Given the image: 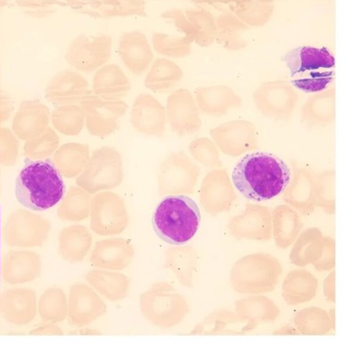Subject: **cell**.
Listing matches in <instances>:
<instances>
[{
  "label": "cell",
  "mask_w": 357,
  "mask_h": 357,
  "mask_svg": "<svg viewBox=\"0 0 357 357\" xmlns=\"http://www.w3.org/2000/svg\"><path fill=\"white\" fill-rule=\"evenodd\" d=\"M213 142L223 154L240 156L257 148V128L247 120H234L210 130Z\"/></svg>",
  "instance_id": "cell-14"
},
{
  "label": "cell",
  "mask_w": 357,
  "mask_h": 357,
  "mask_svg": "<svg viewBox=\"0 0 357 357\" xmlns=\"http://www.w3.org/2000/svg\"><path fill=\"white\" fill-rule=\"evenodd\" d=\"M66 184L51 159H25L15 180V197L21 205L35 212L52 208L63 199Z\"/></svg>",
  "instance_id": "cell-2"
},
{
  "label": "cell",
  "mask_w": 357,
  "mask_h": 357,
  "mask_svg": "<svg viewBox=\"0 0 357 357\" xmlns=\"http://www.w3.org/2000/svg\"><path fill=\"white\" fill-rule=\"evenodd\" d=\"M317 280L307 271H292L283 283L282 296L289 305L310 301L317 294Z\"/></svg>",
  "instance_id": "cell-34"
},
{
  "label": "cell",
  "mask_w": 357,
  "mask_h": 357,
  "mask_svg": "<svg viewBox=\"0 0 357 357\" xmlns=\"http://www.w3.org/2000/svg\"><path fill=\"white\" fill-rule=\"evenodd\" d=\"M229 231L245 240L268 241L272 238V211L266 206L247 205L245 211L231 219Z\"/></svg>",
  "instance_id": "cell-17"
},
{
  "label": "cell",
  "mask_w": 357,
  "mask_h": 357,
  "mask_svg": "<svg viewBox=\"0 0 357 357\" xmlns=\"http://www.w3.org/2000/svg\"><path fill=\"white\" fill-rule=\"evenodd\" d=\"M38 311L46 323H62L68 317V299L66 292L55 287L45 290L38 303Z\"/></svg>",
  "instance_id": "cell-38"
},
{
  "label": "cell",
  "mask_w": 357,
  "mask_h": 357,
  "mask_svg": "<svg viewBox=\"0 0 357 357\" xmlns=\"http://www.w3.org/2000/svg\"><path fill=\"white\" fill-rule=\"evenodd\" d=\"M13 111V105L11 101L6 98L0 91V123L4 122L10 116Z\"/></svg>",
  "instance_id": "cell-53"
},
{
  "label": "cell",
  "mask_w": 357,
  "mask_h": 357,
  "mask_svg": "<svg viewBox=\"0 0 357 357\" xmlns=\"http://www.w3.org/2000/svg\"><path fill=\"white\" fill-rule=\"evenodd\" d=\"M59 138L52 128L47 127L39 136L26 140L24 151V155L31 160H44L59 149Z\"/></svg>",
  "instance_id": "cell-42"
},
{
  "label": "cell",
  "mask_w": 357,
  "mask_h": 357,
  "mask_svg": "<svg viewBox=\"0 0 357 357\" xmlns=\"http://www.w3.org/2000/svg\"><path fill=\"white\" fill-rule=\"evenodd\" d=\"M282 273L280 263L271 255H250L235 264L231 282L241 294H260L275 289Z\"/></svg>",
  "instance_id": "cell-6"
},
{
  "label": "cell",
  "mask_w": 357,
  "mask_h": 357,
  "mask_svg": "<svg viewBox=\"0 0 357 357\" xmlns=\"http://www.w3.org/2000/svg\"><path fill=\"white\" fill-rule=\"evenodd\" d=\"M139 307L146 321L162 329L176 326L190 311L186 298L167 282L155 283L143 292Z\"/></svg>",
  "instance_id": "cell-5"
},
{
  "label": "cell",
  "mask_w": 357,
  "mask_h": 357,
  "mask_svg": "<svg viewBox=\"0 0 357 357\" xmlns=\"http://www.w3.org/2000/svg\"><path fill=\"white\" fill-rule=\"evenodd\" d=\"M324 294L329 301L335 302L334 299V272L331 273L324 282Z\"/></svg>",
  "instance_id": "cell-54"
},
{
  "label": "cell",
  "mask_w": 357,
  "mask_h": 357,
  "mask_svg": "<svg viewBox=\"0 0 357 357\" xmlns=\"http://www.w3.org/2000/svg\"><path fill=\"white\" fill-rule=\"evenodd\" d=\"M152 43L156 52L173 59L189 56L192 43L187 37H175L165 33L153 35Z\"/></svg>",
  "instance_id": "cell-43"
},
{
  "label": "cell",
  "mask_w": 357,
  "mask_h": 357,
  "mask_svg": "<svg viewBox=\"0 0 357 357\" xmlns=\"http://www.w3.org/2000/svg\"><path fill=\"white\" fill-rule=\"evenodd\" d=\"M295 321L299 331L304 334H324L330 331V317L319 308H308L298 312Z\"/></svg>",
  "instance_id": "cell-44"
},
{
  "label": "cell",
  "mask_w": 357,
  "mask_h": 357,
  "mask_svg": "<svg viewBox=\"0 0 357 357\" xmlns=\"http://www.w3.org/2000/svg\"><path fill=\"white\" fill-rule=\"evenodd\" d=\"M98 14L102 17H126V15H142L144 12V6L139 1L128 0H116V1L104 2L98 9Z\"/></svg>",
  "instance_id": "cell-48"
},
{
  "label": "cell",
  "mask_w": 357,
  "mask_h": 357,
  "mask_svg": "<svg viewBox=\"0 0 357 357\" xmlns=\"http://www.w3.org/2000/svg\"><path fill=\"white\" fill-rule=\"evenodd\" d=\"M0 148L2 149V162L6 165L15 164L18 155L19 142L8 129L0 127Z\"/></svg>",
  "instance_id": "cell-49"
},
{
  "label": "cell",
  "mask_w": 357,
  "mask_h": 357,
  "mask_svg": "<svg viewBox=\"0 0 357 357\" xmlns=\"http://www.w3.org/2000/svg\"><path fill=\"white\" fill-rule=\"evenodd\" d=\"M84 114L76 105H65L53 111L51 121L57 132L66 136H77L84 126Z\"/></svg>",
  "instance_id": "cell-41"
},
{
  "label": "cell",
  "mask_w": 357,
  "mask_h": 357,
  "mask_svg": "<svg viewBox=\"0 0 357 357\" xmlns=\"http://www.w3.org/2000/svg\"><path fill=\"white\" fill-rule=\"evenodd\" d=\"M129 79L116 65L100 67L93 78V93L106 100H120L130 91Z\"/></svg>",
  "instance_id": "cell-28"
},
{
  "label": "cell",
  "mask_w": 357,
  "mask_h": 357,
  "mask_svg": "<svg viewBox=\"0 0 357 357\" xmlns=\"http://www.w3.org/2000/svg\"><path fill=\"white\" fill-rule=\"evenodd\" d=\"M183 77L181 67L171 60L156 59L145 79L146 88L165 93L180 84Z\"/></svg>",
  "instance_id": "cell-35"
},
{
  "label": "cell",
  "mask_w": 357,
  "mask_h": 357,
  "mask_svg": "<svg viewBox=\"0 0 357 357\" xmlns=\"http://www.w3.org/2000/svg\"><path fill=\"white\" fill-rule=\"evenodd\" d=\"M165 255V267L172 271L181 284L192 287L197 262L195 250L191 247L172 248Z\"/></svg>",
  "instance_id": "cell-36"
},
{
  "label": "cell",
  "mask_w": 357,
  "mask_h": 357,
  "mask_svg": "<svg viewBox=\"0 0 357 357\" xmlns=\"http://www.w3.org/2000/svg\"><path fill=\"white\" fill-rule=\"evenodd\" d=\"M91 194L79 187L70 188L57 208V216L63 221L82 222L91 215Z\"/></svg>",
  "instance_id": "cell-37"
},
{
  "label": "cell",
  "mask_w": 357,
  "mask_h": 357,
  "mask_svg": "<svg viewBox=\"0 0 357 357\" xmlns=\"http://www.w3.org/2000/svg\"><path fill=\"white\" fill-rule=\"evenodd\" d=\"M107 310L106 303L91 287L75 283L70 289L68 317L73 326H88L103 317Z\"/></svg>",
  "instance_id": "cell-16"
},
{
  "label": "cell",
  "mask_w": 357,
  "mask_h": 357,
  "mask_svg": "<svg viewBox=\"0 0 357 357\" xmlns=\"http://www.w3.org/2000/svg\"><path fill=\"white\" fill-rule=\"evenodd\" d=\"M199 197L204 208L212 215L229 210L236 195L227 172L218 169L207 174L201 185Z\"/></svg>",
  "instance_id": "cell-18"
},
{
  "label": "cell",
  "mask_w": 357,
  "mask_h": 357,
  "mask_svg": "<svg viewBox=\"0 0 357 357\" xmlns=\"http://www.w3.org/2000/svg\"><path fill=\"white\" fill-rule=\"evenodd\" d=\"M63 331L60 329V327L57 326L56 324H47L43 325V326L38 327L36 329L31 331L30 335H37V336H41V335H56V336H61L63 335Z\"/></svg>",
  "instance_id": "cell-52"
},
{
  "label": "cell",
  "mask_w": 357,
  "mask_h": 357,
  "mask_svg": "<svg viewBox=\"0 0 357 357\" xmlns=\"http://www.w3.org/2000/svg\"><path fill=\"white\" fill-rule=\"evenodd\" d=\"M86 127L96 137L111 135L118 129V120L126 114L128 105L122 100H106L91 91L79 102Z\"/></svg>",
  "instance_id": "cell-11"
},
{
  "label": "cell",
  "mask_w": 357,
  "mask_h": 357,
  "mask_svg": "<svg viewBox=\"0 0 357 357\" xmlns=\"http://www.w3.org/2000/svg\"><path fill=\"white\" fill-rule=\"evenodd\" d=\"M317 174L301 169L296 172L292 183L286 188L285 200L303 213H310L317 206Z\"/></svg>",
  "instance_id": "cell-26"
},
{
  "label": "cell",
  "mask_w": 357,
  "mask_h": 357,
  "mask_svg": "<svg viewBox=\"0 0 357 357\" xmlns=\"http://www.w3.org/2000/svg\"><path fill=\"white\" fill-rule=\"evenodd\" d=\"M200 222V210L196 201L183 194L165 196L152 215L155 234L171 245H183L192 240Z\"/></svg>",
  "instance_id": "cell-3"
},
{
  "label": "cell",
  "mask_w": 357,
  "mask_h": 357,
  "mask_svg": "<svg viewBox=\"0 0 357 357\" xmlns=\"http://www.w3.org/2000/svg\"><path fill=\"white\" fill-rule=\"evenodd\" d=\"M195 100L201 113L209 116H222L234 108L241 107L242 98L227 85L197 88Z\"/></svg>",
  "instance_id": "cell-22"
},
{
  "label": "cell",
  "mask_w": 357,
  "mask_h": 357,
  "mask_svg": "<svg viewBox=\"0 0 357 357\" xmlns=\"http://www.w3.org/2000/svg\"><path fill=\"white\" fill-rule=\"evenodd\" d=\"M85 278L89 284L107 301H121L129 294L130 279L126 274L98 268L89 271Z\"/></svg>",
  "instance_id": "cell-29"
},
{
  "label": "cell",
  "mask_w": 357,
  "mask_h": 357,
  "mask_svg": "<svg viewBox=\"0 0 357 357\" xmlns=\"http://www.w3.org/2000/svg\"><path fill=\"white\" fill-rule=\"evenodd\" d=\"M35 290L22 288L10 290L6 296L4 312L10 323L26 325L34 320L38 312Z\"/></svg>",
  "instance_id": "cell-30"
},
{
  "label": "cell",
  "mask_w": 357,
  "mask_h": 357,
  "mask_svg": "<svg viewBox=\"0 0 357 357\" xmlns=\"http://www.w3.org/2000/svg\"><path fill=\"white\" fill-rule=\"evenodd\" d=\"M334 178L333 171L317 174V206L329 213H333L335 210Z\"/></svg>",
  "instance_id": "cell-47"
},
{
  "label": "cell",
  "mask_w": 357,
  "mask_h": 357,
  "mask_svg": "<svg viewBox=\"0 0 357 357\" xmlns=\"http://www.w3.org/2000/svg\"><path fill=\"white\" fill-rule=\"evenodd\" d=\"M51 223L43 216L18 209L8 225V242L14 247L40 248L49 238Z\"/></svg>",
  "instance_id": "cell-13"
},
{
  "label": "cell",
  "mask_w": 357,
  "mask_h": 357,
  "mask_svg": "<svg viewBox=\"0 0 357 357\" xmlns=\"http://www.w3.org/2000/svg\"><path fill=\"white\" fill-rule=\"evenodd\" d=\"M324 241V235L317 228L303 232L290 253V260L298 266H305L317 257Z\"/></svg>",
  "instance_id": "cell-39"
},
{
  "label": "cell",
  "mask_w": 357,
  "mask_h": 357,
  "mask_svg": "<svg viewBox=\"0 0 357 357\" xmlns=\"http://www.w3.org/2000/svg\"><path fill=\"white\" fill-rule=\"evenodd\" d=\"M165 107L151 94H142L134 102L130 123L139 132L162 137L167 128Z\"/></svg>",
  "instance_id": "cell-19"
},
{
  "label": "cell",
  "mask_w": 357,
  "mask_h": 357,
  "mask_svg": "<svg viewBox=\"0 0 357 357\" xmlns=\"http://www.w3.org/2000/svg\"><path fill=\"white\" fill-rule=\"evenodd\" d=\"M122 155L116 149L103 146L97 149L87 165L76 178V184L91 195L116 189L123 181Z\"/></svg>",
  "instance_id": "cell-7"
},
{
  "label": "cell",
  "mask_w": 357,
  "mask_h": 357,
  "mask_svg": "<svg viewBox=\"0 0 357 357\" xmlns=\"http://www.w3.org/2000/svg\"><path fill=\"white\" fill-rule=\"evenodd\" d=\"M112 44V38L107 35L91 38L79 35L67 50L66 62L77 71L94 72L109 61Z\"/></svg>",
  "instance_id": "cell-12"
},
{
  "label": "cell",
  "mask_w": 357,
  "mask_h": 357,
  "mask_svg": "<svg viewBox=\"0 0 357 357\" xmlns=\"http://www.w3.org/2000/svg\"><path fill=\"white\" fill-rule=\"evenodd\" d=\"M162 17L165 19H171L173 20L178 31L185 34V37H187L191 43H194L195 39V33L192 24H190V21H188L186 18L183 17L181 13L178 12H168L167 14L162 15Z\"/></svg>",
  "instance_id": "cell-51"
},
{
  "label": "cell",
  "mask_w": 357,
  "mask_h": 357,
  "mask_svg": "<svg viewBox=\"0 0 357 357\" xmlns=\"http://www.w3.org/2000/svg\"><path fill=\"white\" fill-rule=\"evenodd\" d=\"M89 91V82L84 76L71 70H63L51 79L45 97L55 106H65L79 103Z\"/></svg>",
  "instance_id": "cell-21"
},
{
  "label": "cell",
  "mask_w": 357,
  "mask_h": 357,
  "mask_svg": "<svg viewBox=\"0 0 357 357\" xmlns=\"http://www.w3.org/2000/svg\"><path fill=\"white\" fill-rule=\"evenodd\" d=\"M92 235L84 225H71L62 229L59 235V252L63 260L79 263L91 250Z\"/></svg>",
  "instance_id": "cell-27"
},
{
  "label": "cell",
  "mask_w": 357,
  "mask_h": 357,
  "mask_svg": "<svg viewBox=\"0 0 357 357\" xmlns=\"http://www.w3.org/2000/svg\"><path fill=\"white\" fill-rule=\"evenodd\" d=\"M50 120V112L46 105L36 100L24 101L13 121V130L19 139L28 140L43 133Z\"/></svg>",
  "instance_id": "cell-25"
},
{
  "label": "cell",
  "mask_w": 357,
  "mask_h": 357,
  "mask_svg": "<svg viewBox=\"0 0 357 357\" xmlns=\"http://www.w3.org/2000/svg\"><path fill=\"white\" fill-rule=\"evenodd\" d=\"M91 158L88 145L82 143H66L54 153L53 162L62 176L78 177L84 172Z\"/></svg>",
  "instance_id": "cell-32"
},
{
  "label": "cell",
  "mask_w": 357,
  "mask_h": 357,
  "mask_svg": "<svg viewBox=\"0 0 357 357\" xmlns=\"http://www.w3.org/2000/svg\"><path fill=\"white\" fill-rule=\"evenodd\" d=\"M231 178L238 192L260 202L285 191L291 181V170L278 155L258 151L245 155L238 162Z\"/></svg>",
  "instance_id": "cell-1"
},
{
  "label": "cell",
  "mask_w": 357,
  "mask_h": 357,
  "mask_svg": "<svg viewBox=\"0 0 357 357\" xmlns=\"http://www.w3.org/2000/svg\"><path fill=\"white\" fill-rule=\"evenodd\" d=\"M134 255L132 242L123 238H110L96 242L89 261L98 269L122 271L132 262Z\"/></svg>",
  "instance_id": "cell-20"
},
{
  "label": "cell",
  "mask_w": 357,
  "mask_h": 357,
  "mask_svg": "<svg viewBox=\"0 0 357 357\" xmlns=\"http://www.w3.org/2000/svg\"><path fill=\"white\" fill-rule=\"evenodd\" d=\"M189 149L193 158L206 167L210 168L222 167L218 148L213 140L205 138V137L196 139L190 143Z\"/></svg>",
  "instance_id": "cell-45"
},
{
  "label": "cell",
  "mask_w": 357,
  "mask_h": 357,
  "mask_svg": "<svg viewBox=\"0 0 357 357\" xmlns=\"http://www.w3.org/2000/svg\"><path fill=\"white\" fill-rule=\"evenodd\" d=\"M91 229L100 236L123 234L128 227L129 215L122 197L112 191H100L91 199Z\"/></svg>",
  "instance_id": "cell-8"
},
{
  "label": "cell",
  "mask_w": 357,
  "mask_h": 357,
  "mask_svg": "<svg viewBox=\"0 0 357 357\" xmlns=\"http://www.w3.org/2000/svg\"><path fill=\"white\" fill-rule=\"evenodd\" d=\"M336 118V91L326 89L310 96L301 108V121L309 129H323Z\"/></svg>",
  "instance_id": "cell-23"
},
{
  "label": "cell",
  "mask_w": 357,
  "mask_h": 357,
  "mask_svg": "<svg viewBox=\"0 0 357 357\" xmlns=\"http://www.w3.org/2000/svg\"><path fill=\"white\" fill-rule=\"evenodd\" d=\"M43 271V259L36 252L21 250L11 252L6 264V280L12 284L34 282Z\"/></svg>",
  "instance_id": "cell-31"
},
{
  "label": "cell",
  "mask_w": 357,
  "mask_h": 357,
  "mask_svg": "<svg viewBox=\"0 0 357 357\" xmlns=\"http://www.w3.org/2000/svg\"><path fill=\"white\" fill-rule=\"evenodd\" d=\"M189 19L195 33L194 43L202 47L211 46L218 34V26L213 18L208 15L189 14Z\"/></svg>",
  "instance_id": "cell-46"
},
{
  "label": "cell",
  "mask_w": 357,
  "mask_h": 357,
  "mask_svg": "<svg viewBox=\"0 0 357 357\" xmlns=\"http://www.w3.org/2000/svg\"><path fill=\"white\" fill-rule=\"evenodd\" d=\"M291 77V85L307 93L324 91L333 82L335 59L327 47L301 46L283 56Z\"/></svg>",
  "instance_id": "cell-4"
},
{
  "label": "cell",
  "mask_w": 357,
  "mask_h": 357,
  "mask_svg": "<svg viewBox=\"0 0 357 357\" xmlns=\"http://www.w3.org/2000/svg\"><path fill=\"white\" fill-rule=\"evenodd\" d=\"M253 101L263 116L273 120L285 121L294 114L298 94L288 82H267L254 91Z\"/></svg>",
  "instance_id": "cell-10"
},
{
  "label": "cell",
  "mask_w": 357,
  "mask_h": 357,
  "mask_svg": "<svg viewBox=\"0 0 357 357\" xmlns=\"http://www.w3.org/2000/svg\"><path fill=\"white\" fill-rule=\"evenodd\" d=\"M165 112L171 129L178 136L191 135L202 126L200 111L189 89H177L169 96Z\"/></svg>",
  "instance_id": "cell-15"
},
{
  "label": "cell",
  "mask_w": 357,
  "mask_h": 357,
  "mask_svg": "<svg viewBox=\"0 0 357 357\" xmlns=\"http://www.w3.org/2000/svg\"><path fill=\"white\" fill-rule=\"evenodd\" d=\"M334 250L335 245L333 238L324 237L321 250L312 264L319 271L333 269L335 266Z\"/></svg>",
  "instance_id": "cell-50"
},
{
  "label": "cell",
  "mask_w": 357,
  "mask_h": 357,
  "mask_svg": "<svg viewBox=\"0 0 357 357\" xmlns=\"http://www.w3.org/2000/svg\"><path fill=\"white\" fill-rule=\"evenodd\" d=\"M272 225L274 241L283 250L294 243L303 228L298 213L284 205L277 206L272 212Z\"/></svg>",
  "instance_id": "cell-33"
},
{
  "label": "cell",
  "mask_w": 357,
  "mask_h": 357,
  "mask_svg": "<svg viewBox=\"0 0 357 357\" xmlns=\"http://www.w3.org/2000/svg\"><path fill=\"white\" fill-rule=\"evenodd\" d=\"M119 55L129 71L138 76L148 70L154 59L151 44L140 31H130L122 35L119 41Z\"/></svg>",
  "instance_id": "cell-24"
},
{
  "label": "cell",
  "mask_w": 357,
  "mask_h": 357,
  "mask_svg": "<svg viewBox=\"0 0 357 357\" xmlns=\"http://www.w3.org/2000/svg\"><path fill=\"white\" fill-rule=\"evenodd\" d=\"M215 41L225 49L241 50L248 46V27L234 17H222L218 21Z\"/></svg>",
  "instance_id": "cell-40"
},
{
  "label": "cell",
  "mask_w": 357,
  "mask_h": 357,
  "mask_svg": "<svg viewBox=\"0 0 357 357\" xmlns=\"http://www.w3.org/2000/svg\"><path fill=\"white\" fill-rule=\"evenodd\" d=\"M199 168L183 152L169 155L159 167L158 183L161 197L192 194Z\"/></svg>",
  "instance_id": "cell-9"
}]
</instances>
